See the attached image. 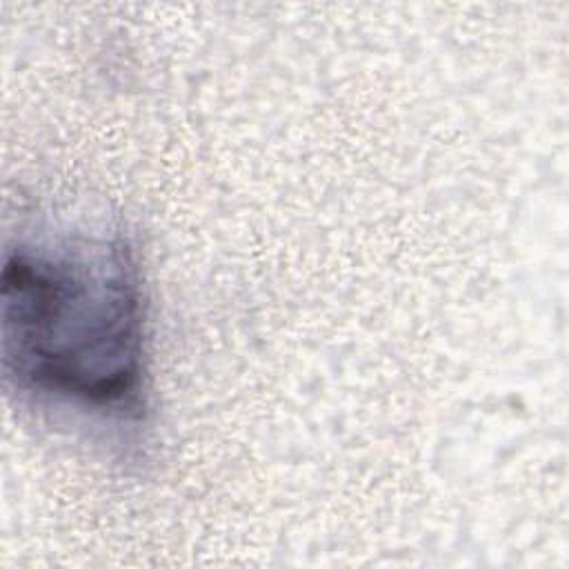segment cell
Segmentation results:
<instances>
[{
    "label": "cell",
    "mask_w": 569,
    "mask_h": 569,
    "mask_svg": "<svg viewBox=\"0 0 569 569\" xmlns=\"http://www.w3.org/2000/svg\"><path fill=\"white\" fill-rule=\"evenodd\" d=\"M2 373L18 402L133 449L149 425L147 298L109 218H40L4 244Z\"/></svg>",
    "instance_id": "cell-1"
}]
</instances>
